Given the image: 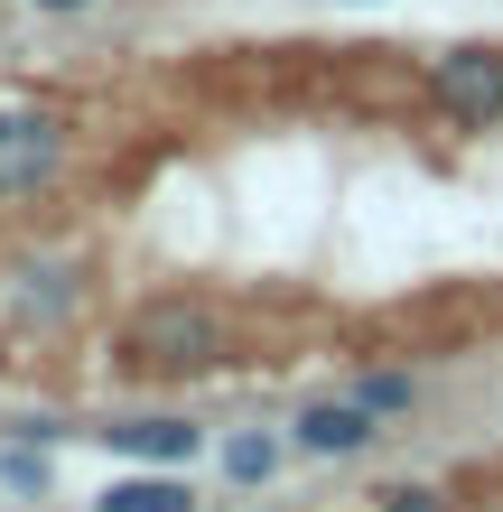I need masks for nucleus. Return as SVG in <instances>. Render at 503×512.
Masks as SVG:
<instances>
[{
	"mask_svg": "<svg viewBox=\"0 0 503 512\" xmlns=\"http://www.w3.org/2000/svg\"><path fill=\"white\" fill-rule=\"evenodd\" d=\"M122 354L150 364V373H205L224 354V326H215V308H196V298H150V308L122 326Z\"/></svg>",
	"mask_w": 503,
	"mask_h": 512,
	"instance_id": "nucleus-1",
	"label": "nucleus"
},
{
	"mask_svg": "<svg viewBox=\"0 0 503 512\" xmlns=\"http://www.w3.org/2000/svg\"><path fill=\"white\" fill-rule=\"evenodd\" d=\"M429 103L457 131H494L503 122V47H438L429 56Z\"/></svg>",
	"mask_w": 503,
	"mask_h": 512,
	"instance_id": "nucleus-2",
	"label": "nucleus"
},
{
	"mask_svg": "<svg viewBox=\"0 0 503 512\" xmlns=\"http://www.w3.org/2000/svg\"><path fill=\"white\" fill-rule=\"evenodd\" d=\"M66 168V122L38 103H0V196H38Z\"/></svg>",
	"mask_w": 503,
	"mask_h": 512,
	"instance_id": "nucleus-3",
	"label": "nucleus"
},
{
	"mask_svg": "<svg viewBox=\"0 0 503 512\" xmlns=\"http://www.w3.org/2000/svg\"><path fill=\"white\" fill-rule=\"evenodd\" d=\"M382 429H392V419L364 410L354 391H317V401H299V419H289V447H299V457H364Z\"/></svg>",
	"mask_w": 503,
	"mask_h": 512,
	"instance_id": "nucleus-4",
	"label": "nucleus"
},
{
	"mask_svg": "<svg viewBox=\"0 0 503 512\" xmlns=\"http://www.w3.org/2000/svg\"><path fill=\"white\" fill-rule=\"evenodd\" d=\"M103 447H112V457H131V466H196L205 429H196V419H177V410H140V419H112Z\"/></svg>",
	"mask_w": 503,
	"mask_h": 512,
	"instance_id": "nucleus-5",
	"label": "nucleus"
},
{
	"mask_svg": "<svg viewBox=\"0 0 503 512\" xmlns=\"http://www.w3.org/2000/svg\"><path fill=\"white\" fill-rule=\"evenodd\" d=\"M94 512H205V503L187 485V466H131L94 494Z\"/></svg>",
	"mask_w": 503,
	"mask_h": 512,
	"instance_id": "nucleus-6",
	"label": "nucleus"
},
{
	"mask_svg": "<svg viewBox=\"0 0 503 512\" xmlns=\"http://www.w3.org/2000/svg\"><path fill=\"white\" fill-rule=\"evenodd\" d=\"M280 457H289V438H271V429H233L224 438V475H233V485H271V475H280Z\"/></svg>",
	"mask_w": 503,
	"mask_h": 512,
	"instance_id": "nucleus-7",
	"label": "nucleus"
},
{
	"mask_svg": "<svg viewBox=\"0 0 503 512\" xmlns=\"http://www.w3.org/2000/svg\"><path fill=\"white\" fill-rule=\"evenodd\" d=\"M354 401H364V410H382V419H410V410H420V382L382 364V373H364V382H354Z\"/></svg>",
	"mask_w": 503,
	"mask_h": 512,
	"instance_id": "nucleus-8",
	"label": "nucleus"
},
{
	"mask_svg": "<svg viewBox=\"0 0 503 512\" xmlns=\"http://www.w3.org/2000/svg\"><path fill=\"white\" fill-rule=\"evenodd\" d=\"M0 485L10 494H47V457L38 447H10V457H0Z\"/></svg>",
	"mask_w": 503,
	"mask_h": 512,
	"instance_id": "nucleus-9",
	"label": "nucleus"
},
{
	"mask_svg": "<svg viewBox=\"0 0 503 512\" xmlns=\"http://www.w3.org/2000/svg\"><path fill=\"white\" fill-rule=\"evenodd\" d=\"M382 512H448V494L438 485H401V494H382Z\"/></svg>",
	"mask_w": 503,
	"mask_h": 512,
	"instance_id": "nucleus-10",
	"label": "nucleus"
},
{
	"mask_svg": "<svg viewBox=\"0 0 503 512\" xmlns=\"http://www.w3.org/2000/svg\"><path fill=\"white\" fill-rule=\"evenodd\" d=\"M28 10H38V19H84L94 0H28Z\"/></svg>",
	"mask_w": 503,
	"mask_h": 512,
	"instance_id": "nucleus-11",
	"label": "nucleus"
}]
</instances>
